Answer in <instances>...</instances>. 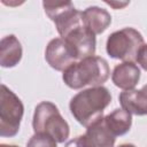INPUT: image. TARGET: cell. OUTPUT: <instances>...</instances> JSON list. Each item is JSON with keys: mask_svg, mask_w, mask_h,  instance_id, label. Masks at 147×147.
Masks as SVG:
<instances>
[{"mask_svg": "<svg viewBox=\"0 0 147 147\" xmlns=\"http://www.w3.org/2000/svg\"><path fill=\"white\" fill-rule=\"evenodd\" d=\"M118 99L122 108L130 114L147 115V85H144L140 90L123 91Z\"/></svg>", "mask_w": 147, "mask_h": 147, "instance_id": "cell-10", "label": "cell"}, {"mask_svg": "<svg viewBox=\"0 0 147 147\" xmlns=\"http://www.w3.org/2000/svg\"><path fill=\"white\" fill-rule=\"evenodd\" d=\"M140 79V69L133 62H123L114 68L111 80L113 83L124 90H133Z\"/></svg>", "mask_w": 147, "mask_h": 147, "instance_id": "cell-11", "label": "cell"}, {"mask_svg": "<svg viewBox=\"0 0 147 147\" xmlns=\"http://www.w3.org/2000/svg\"><path fill=\"white\" fill-rule=\"evenodd\" d=\"M82 16L85 28L94 36L102 33L111 23L110 14L106 9L96 6L86 8L84 11H82Z\"/></svg>", "mask_w": 147, "mask_h": 147, "instance_id": "cell-12", "label": "cell"}, {"mask_svg": "<svg viewBox=\"0 0 147 147\" xmlns=\"http://www.w3.org/2000/svg\"><path fill=\"white\" fill-rule=\"evenodd\" d=\"M118 147H136V146L132 145V144H122V145H119Z\"/></svg>", "mask_w": 147, "mask_h": 147, "instance_id": "cell-19", "label": "cell"}, {"mask_svg": "<svg viewBox=\"0 0 147 147\" xmlns=\"http://www.w3.org/2000/svg\"><path fill=\"white\" fill-rule=\"evenodd\" d=\"M24 107L20 98L6 85L0 92V136L14 137L20 131Z\"/></svg>", "mask_w": 147, "mask_h": 147, "instance_id": "cell-5", "label": "cell"}, {"mask_svg": "<svg viewBox=\"0 0 147 147\" xmlns=\"http://www.w3.org/2000/svg\"><path fill=\"white\" fill-rule=\"evenodd\" d=\"M22 59V45L14 34L6 36L0 41V64L3 68L15 67Z\"/></svg>", "mask_w": 147, "mask_h": 147, "instance_id": "cell-13", "label": "cell"}, {"mask_svg": "<svg viewBox=\"0 0 147 147\" xmlns=\"http://www.w3.org/2000/svg\"><path fill=\"white\" fill-rule=\"evenodd\" d=\"M0 147H17V146H14V145H5V144H2V145H0Z\"/></svg>", "mask_w": 147, "mask_h": 147, "instance_id": "cell-20", "label": "cell"}, {"mask_svg": "<svg viewBox=\"0 0 147 147\" xmlns=\"http://www.w3.org/2000/svg\"><path fill=\"white\" fill-rule=\"evenodd\" d=\"M56 140L48 134L34 133L26 144V147H56Z\"/></svg>", "mask_w": 147, "mask_h": 147, "instance_id": "cell-15", "label": "cell"}, {"mask_svg": "<svg viewBox=\"0 0 147 147\" xmlns=\"http://www.w3.org/2000/svg\"><path fill=\"white\" fill-rule=\"evenodd\" d=\"M142 45L144 38L139 31L133 28H124L113 32L108 37L106 49L113 59H118L124 62H133Z\"/></svg>", "mask_w": 147, "mask_h": 147, "instance_id": "cell-4", "label": "cell"}, {"mask_svg": "<svg viewBox=\"0 0 147 147\" xmlns=\"http://www.w3.org/2000/svg\"><path fill=\"white\" fill-rule=\"evenodd\" d=\"M42 6L46 15L55 23L61 38L84 24L82 11L77 10L69 1H44Z\"/></svg>", "mask_w": 147, "mask_h": 147, "instance_id": "cell-6", "label": "cell"}, {"mask_svg": "<svg viewBox=\"0 0 147 147\" xmlns=\"http://www.w3.org/2000/svg\"><path fill=\"white\" fill-rule=\"evenodd\" d=\"M111 94L107 87L95 86L78 92L69 103L72 116L85 127L103 118V110L110 103Z\"/></svg>", "mask_w": 147, "mask_h": 147, "instance_id": "cell-1", "label": "cell"}, {"mask_svg": "<svg viewBox=\"0 0 147 147\" xmlns=\"http://www.w3.org/2000/svg\"><path fill=\"white\" fill-rule=\"evenodd\" d=\"M106 5L113 7L114 9H122L125 6H127L129 2L127 1H125V2H122V1H106Z\"/></svg>", "mask_w": 147, "mask_h": 147, "instance_id": "cell-18", "label": "cell"}, {"mask_svg": "<svg viewBox=\"0 0 147 147\" xmlns=\"http://www.w3.org/2000/svg\"><path fill=\"white\" fill-rule=\"evenodd\" d=\"M110 75L108 62L100 56H91L72 63L63 71V82L74 90L85 86H101Z\"/></svg>", "mask_w": 147, "mask_h": 147, "instance_id": "cell-2", "label": "cell"}, {"mask_svg": "<svg viewBox=\"0 0 147 147\" xmlns=\"http://www.w3.org/2000/svg\"><path fill=\"white\" fill-rule=\"evenodd\" d=\"M136 61L141 65V68L144 70L147 71V44H144L141 46V48L138 52V55H137Z\"/></svg>", "mask_w": 147, "mask_h": 147, "instance_id": "cell-16", "label": "cell"}, {"mask_svg": "<svg viewBox=\"0 0 147 147\" xmlns=\"http://www.w3.org/2000/svg\"><path fill=\"white\" fill-rule=\"evenodd\" d=\"M32 126L34 133L48 134L56 142H64L69 138V125L61 116L57 107L49 101L40 102L33 114Z\"/></svg>", "mask_w": 147, "mask_h": 147, "instance_id": "cell-3", "label": "cell"}, {"mask_svg": "<svg viewBox=\"0 0 147 147\" xmlns=\"http://www.w3.org/2000/svg\"><path fill=\"white\" fill-rule=\"evenodd\" d=\"M45 59L57 71H64L72 63L77 62L62 38H55L48 42L45 51Z\"/></svg>", "mask_w": 147, "mask_h": 147, "instance_id": "cell-8", "label": "cell"}, {"mask_svg": "<svg viewBox=\"0 0 147 147\" xmlns=\"http://www.w3.org/2000/svg\"><path fill=\"white\" fill-rule=\"evenodd\" d=\"M105 124L107 129L115 136H123L130 131L132 124V116L129 111L122 109H115L113 113L108 114L105 118Z\"/></svg>", "mask_w": 147, "mask_h": 147, "instance_id": "cell-14", "label": "cell"}, {"mask_svg": "<svg viewBox=\"0 0 147 147\" xmlns=\"http://www.w3.org/2000/svg\"><path fill=\"white\" fill-rule=\"evenodd\" d=\"M62 39L65 41L76 61L94 56L95 54V36L84 24L72 30Z\"/></svg>", "mask_w": 147, "mask_h": 147, "instance_id": "cell-7", "label": "cell"}, {"mask_svg": "<svg viewBox=\"0 0 147 147\" xmlns=\"http://www.w3.org/2000/svg\"><path fill=\"white\" fill-rule=\"evenodd\" d=\"M64 147H84V145H83V142H82V139H80V136H78V137H76V138H74V139H71V140H69V141L65 144Z\"/></svg>", "mask_w": 147, "mask_h": 147, "instance_id": "cell-17", "label": "cell"}, {"mask_svg": "<svg viewBox=\"0 0 147 147\" xmlns=\"http://www.w3.org/2000/svg\"><path fill=\"white\" fill-rule=\"evenodd\" d=\"M80 139L84 147H114L116 137L107 129L102 118L88 126Z\"/></svg>", "mask_w": 147, "mask_h": 147, "instance_id": "cell-9", "label": "cell"}]
</instances>
